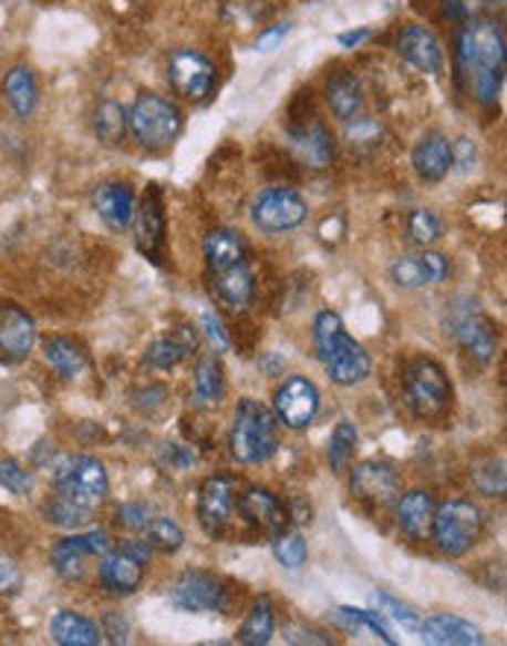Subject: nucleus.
<instances>
[{"label": "nucleus", "mask_w": 507, "mask_h": 646, "mask_svg": "<svg viewBox=\"0 0 507 646\" xmlns=\"http://www.w3.org/2000/svg\"><path fill=\"white\" fill-rule=\"evenodd\" d=\"M457 71L482 106L496 103L505 83V35L490 18L466 21L457 35Z\"/></svg>", "instance_id": "f257e3e1"}, {"label": "nucleus", "mask_w": 507, "mask_h": 646, "mask_svg": "<svg viewBox=\"0 0 507 646\" xmlns=\"http://www.w3.org/2000/svg\"><path fill=\"white\" fill-rule=\"evenodd\" d=\"M314 347L317 359L323 361L325 373L338 386H358L370 377L373 361L355 338L346 332L343 320L334 311H320L314 320Z\"/></svg>", "instance_id": "f03ea898"}, {"label": "nucleus", "mask_w": 507, "mask_h": 646, "mask_svg": "<svg viewBox=\"0 0 507 646\" xmlns=\"http://www.w3.org/2000/svg\"><path fill=\"white\" fill-rule=\"evenodd\" d=\"M126 126L142 147L162 151V147H170L183 133V112L162 94L142 92L135 98L133 110L126 112Z\"/></svg>", "instance_id": "7ed1b4c3"}, {"label": "nucleus", "mask_w": 507, "mask_h": 646, "mask_svg": "<svg viewBox=\"0 0 507 646\" xmlns=\"http://www.w3.org/2000/svg\"><path fill=\"white\" fill-rule=\"evenodd\" d=\"M276 423L273 414L258 400H241L235 411V427L229 435V450L241 464L267 462L276 453Z\"/></svg>", "instance_id": "20e7f679"}, {"label": "nucleus", "mask_w": 507, "mask_h": 646, "mask_svg": "<svg viewBox=\"0 0 507 646\" xmlns=\"http://www.w3.org/2000/svg\"><path fill=\"white\" fill-rule=\"evenodd\" d=\"M405 400L416 418L441 420L452 406V382L434 359H414L405 370Z\"/></svg>", "instance_id": "39448f33"}, {"label": "nucleus", "mask_w": 507, "mask_h": 646, "mask_svg": "<svg viewBox=\"0 0 507 646\" xmlns=\"http://www.w3.org/2000/svg\"><path fill=\"white\" fill-rule=\"evenodd\" d=\"M484 532V512L469 500H449L434 509L432 537L437 550L446 555L469 553Z\"/></svg>", "instance_id": "423d86ee"}, {"label": "nucleus", "mask_w": 507, "mask_h": 646, "mask_svg": "<svg viewBox=\"0 0 507 646\" xmlns=\"http://www.w3.org/2000/svg\"><path fill=\"white\" fill-rule=\"evenodd\" d=\"M56 494L71 500V503L83 505V509H92L101 505L108 494V476L106 468H103L94 455H71L56 468Z\"/></svg>", "instance_id": "0eeeda50"}, {"label": "nucleus", "mask_w": 507, "mask_h": 646, "mask_svg": "<svg viewBox=\"0 0 507 646\" xmlns=\"http://www.w3.org/2000/svg\"><path fill=\"white\" fill-rule=\"evenodd\" d=\"M252 224L261 233L279 235L291 233L308 218V203L302 201L300 192L293 188H267L252 201Z\"/></svg>", "instance_id": "6e6552de"}, {"label": "nucleus", "mask_w": 507, "mask_h": 646, "mask_svg": "<svg viewBox=\"0 0 507 646\" xmlns=\"http://www.w3.org/2000/svg\"><path fill=\"white\" fill-rule=\"evenodd\" d=\"M273 411L279 423L288 429H306L314 423L320 411V391L311 379L288 377L282 386L276 388Z\"/></svg>", "instance_id": "1a4fd4ad"}, {"label": "nucleus", "mask_w": 507, "mask_h": 646, "mask_svg": "<svg viewBox=\"0 0 507 646\" xmlns=\"http://www.w3.org/2000/svg\"><path fill=\"white\" fill-rule=\"evenodd\" d=\"M108 553V535L106 532H85V535H71L62 537L56 546H53V571L62 576V580H83L85 567H89V558H103Z\"/></svg>", "instance_id": "9d476101"}, {"label": "nucleus", "mask_w": 507, "mask_h": 646, "mask_svg": "<svg viewBox=\"0 0 507 646\" xmlns=\"http://www.w3.org/2000/svg\"><path fill=\"white\" fill-rule=\"evenodd\" d=\"M167 76L183 98L206 101L215 89V65L197 51H174L167 59Z\"/></svg>", "instance_id": "9b49d317"}, {"label": "nucleus", "mask_w": 507, "mask_h": 646, "mask_svg": "<svg viewBox=\"0 0 507 646\" xmlns=\"http://www.w3.org/2000/svg\"><path fill=\"white\" fill-rule=\"evenodd\" d=\"M170 603L179 612H220L226 605V587L211 573L188 571L170 587Z\"/></svg>", "instance_id": "f8f14e48"}, {"label": "nucleus", "mask_w": 507, "mask_h": 646, "mask_svg": "<svg viewBox=\"0 0 507 646\" xmlns=\"http://www.w3.org/2000/svg\"><path fill=\"white\" fill-rule=\"evenodd\" d=\"M35 347V320L15 303H0V361L18 365Z\"/></svg>", "instance_id": "ddd939ff"}, {"label": "nucleus", "mask_w": 507, "mask_h": 646, "mask_svg": "<svg viewBox=\"0 0 507 646\" xmlns=\"http://www.w3.org/2000/svg\"><path fill=\"white\" fill-rule=\"evenodd\" d=\"M350 485L358 500L387 505L393 503V496L400 494V473L387 462H361L352 470Z\"/></svg>", "instance_id": "4468645a"}, {"label": "nucleus", "mask_w": 507, "mask_h": 646, "mask_svg": "<svg viewBox=\"0 0 507 646\" xmlns=\"http://www.w3.org/2000/svg\"><path fill=\"white\" fill-rule=\"evenodd\" d=\"M391 277L402 288L434 286L449 277V259L434 250H423L420 256H400L391 265Z\"/></svg>", "instance_id": "2eb2a0df"}, {"label": "nucleus", "mask_w": 507, "mask_h": 646, "mask_svg": "<svg viewBox=\"0 0 507 646\" xmlns=\"http://www.w3.org/2000/svg\"><path fill=\"white\" fill-rule=\"evenodd\" d=\"M238 512L244 514V521L250 523V526L261 529L267 535H279L288 526V509L276 494H270L267 488H250V491H244L241 500H238Z\"/></svg>", "instance_id": "dca6fc26"}, {"label": "nucleus", "mask_w": 507, "mask_h": 646, "mask_svg": "<svg viewBox=\"0 0 507 646\" xmlns=\"http://www.w3.org/2000/svg\"><path fill=\"white\" fill-rule=\"evenodd\" d=\"M396 51L423 74H441L443 71V48L428 27L407 24L396 39Z\"/></svg>", "instance_id": "f3484780"}, {"label": "nucleus", "mask_w": 507, "mask_h": 646, "mask_svg": "<svg viewBox=\"0 0 507 646\" xmlns=\"http://www.w3.org/2000/svg\"><path fill=\"white\" fill-rule=\"evenodd\" d=\"M135 242L144 256L153 262H162V247H165V206L156 185L144 194L142 209H138V224H135Z\"/></svg>", "instance_id": "a211bd4d"}, {"label": "nucleus", "mask_w": 507, "mask_h": 646, "mask_svg": "<svg viewBox=\"0 0 507 646\" xmlns=\"http://www.w3.org/2000/svg\"><path fill=\"white\" fill-rule=\"evenodd\" d=\"M452 332H455L457 345L464 347L478 365L493 361V356L499 350V329H496V324L490 318H484V315H464V318H457Z\"/></svg>", "instance_id": "6ab92c4d"}, {"label": "nucleus", "mask_w": 507, "mask_h": 646, "mask_svg": "<svg viewBox=\"0 0 507 646\" xmlns=\"http://www.w3.org/2000/svg\"><path fill=\"white\" fill-rule=\"evenodd\" d=\"M101 585L106 587L108 594L126 596L138 591L144 580V562L130 550H115V553H106L101 558Z\"/></svg>", "instance_id": "aec40b11"}, {"label": "nucleus", "mask_w": 507, "mask_h": 646, "mask_svg": "<svg viewBox=\"0 0 507 646\" xmlns=\"http://www.w3.org/2000/svg\"><path fill=\"white\" fill-rule=\"evenodd\" d=\"M235 505V488L226 476H208L200 488V503H197V517H200L206 532H220L229 523Z\"/></svg>", "instance_id": "412c9836"}, {"label": "nucleus", "mask_w": 507, "mask_h": 646, "mask_svg": "<svg viewBox=\"0 0 507 646\" xmlns=\"http://www.w3.org/2000/svg\"><path fill=\"white\" fill-rule=\"evenodd\" d=\"M94 212L97 218L115 233H124L135 218V194L126 183H103L94 192Z\"/></svg>", "instance_id": "4be33fe9"}, {"label": "nucleus", "mask_w": 507, "mask_h": 646, "mask_svg": "<svg viewBox=\"0 0 507 646\" xmlns=\"http://www.w3.org/2000/svg\"><path fill=\"white\" fill-rule=\"evenodd\" d=\"M414 171L420 174V180L425 183H441L443 176L452 171V144L446 135L441 133H428L420 139V144L414 147Z\"/></svg>", "instance_id": "5701e85b"}, {"label": "nucleus", "mask_w": 507, "mask_h": 646, "mask_svg": "<svg viewBox=\"0 0 507 646\" xmlns=\"http://www.w3.org/2000/svg\"><path fill=\"white\" fill-rule=\"evenodd\" d=\"M420 632L428 644L437 646H478L484 644L482 632L473 623L455 614H434L428 621L420 623Z\"/></svg>", "instance_id": "b1692460"}, {"label": "nucleus", "mask_w": 507, "mask_h": 646, "mask_svg": "<svg viewBox=\"0 0 507 646\" xmlns=\"http://www.w3.org/2000/svg\"><path fill=\"white\" fill-rule=\"evenodd\" d=\"M434 496L423 488L416 491H407L405 496L396 505V517H400V529L407 537L414 541H423V537L432 535V523H434Z\"/></svg>", "instance_id": "393cba45"}, {"label": "nucleus", "mask_w": 507, "mask_h": 646, "mask_svg": "<svg viewBox=\"0 0 507 646\" xmlns=\"http://www.w3.org/2000/svg\"><path fill=\"white\" fill-rule=\"evenodd\" d=\"M203 253H206L208 270L220 274V270H229L235 265H244V259H247V242L235 229H211L206 235V242H203Z\"/></svg>", "instance_id": "a878e982"}, {"label": "nucleus", "mask_w": 507, "mask_h": 646, "mask_svg": "<svg viewBox=\"0 0 507 646\" xmlns=\"http://www.w3.org/2000/svg\"><path fill=\"white\" fill-rule=\"evenodd\" d=\"M197 345H200L197 329L179 327L170 338H158V341H153V345L147 347V352H144V361L156 370H170L183 359H188V356L197 350Z\"/></svg>", "instance_id": "bb28decb"}, {"label": "nucleus", "mask_w": 507, "mask_h": 646, "mask_svg": "<svg viewBox=\"0 0 507 646\" xmlns=\"http://www.w3.org/2000/svg\"><path fill=\"white\" fill-rule=\"evenodd\" d=\"M291 147L306 165H311V168H325L334 156L332 135H329V130H325L323 124H317V121L300 126V130L293 133Z\"/></svg>", "instance_id": "cd10ccee"}, {"label": "nucleus", "mask_w": 507, "mask_h": 646, "mask_svg": "<svg viewBox=\"0 0 507 646\" xmlns=\"http://www.w3.org/2000/svg\"><path fill=\"white\" fill-rule=\"evenodd\" d=\"M3 98H7L9 110L18 117H30L39 106V83L35 74L27 65L9 68L3 76Z\"/></svg>", "instance_id": "c85d7f7f"}, {"label": "nucleus", "mask_w": 507, "mask_h": 646, "mask_svg": "<svg viewBox=\"0 0 507 646\" xmlns=\"http://www.w3.org/2000/svg\"><path fill=\"white\" fill-rule=\"evenodd\" d=\"M42 350H44V361H48V368H51L53 373L62 379L80 377L85 368V361H89V356H85V347L68 336L48 338Z\"/></svg>", "instance_id": "c756f323"}, {"label": "nucleus", "mask_w": 507, "mask_h": 646, "mask_svg": "<svg viewBox=\"0 0 507 646\" xmlns=\"http://www.w3.org/2000/svg\"><path fill=\"white\" fill-rule=\"evenodd\" d=\"M103 632L97 629V623L83 617L76 612H56L51 621V638L62 646H97Z\"/></svg>", "instance_id": "7c9ffc66"}, {"label": "nucleus", "mask_w": 507, "mask_h": 646, "mask_svg": "<svg viewBox=\"0 0 507 646\" xmlns=\"http://www.w3.org/2000/svg\"><path fill=\"white\" fill-rule=\"evenodd\" d=\"M325 101L341 121H355L364 110V92L355 74H334L325 85Z\"/></svg>", "instance_id": "2f4dec72"}, {"label": "nucleus", "mask_w": 507, "mask_h": 646, "mask_svg": "<svg viewBox=\"0 0 507 646\" xmlns=\"http://www.w3.org/2000/svg\"><path fill=\"white\" fill-rule=\"evenodd\" d=\"M215 291L217 300L226 303L229 309H244L252 300V291H256L250 268L247 265H235V268L215 274Z\"/></svg>", "instance_id": "473e14b6"}, {"label": "nucleus", "mask_w": 507, "mask_h": 646, "mask_svg": "<svg viewBox=\"0 0 507 646\" xmlns=\"http://www.w3.org/2000/svg\"><path fill=\"white\" fill-rule=\"evenodd\" d=\"M226 382H224V368L215 356H206L200 359L197 370H194V403L197 406H217L224 400Z\"/></svg>", "instance_id": "72a5a7b5"}, {"label": "nucleus", "mask_w": 507, "mask_h": 646, "mask_svg": "<svg viewBox=\"0 0 507 646\" xmlns=\"http://www.w3.org/2000/svg\"><path fill=\"white\" fill-rule=\"evenodd\" d=\"M273 629H276L273 605H270V599L261 596V599L252 603L250 614H247V621H244L241 632H238V640H241L244 646H265L273 638Z\"/></svg>", "instance_id": "f704fd0d"}, {"label": "nucleus", "mask_w": 507, "mask_h": 646, "mask_svg": "<svg viewBox=\"0 0 507 646\" xmlns=\"http://www.w3.org/2000/svg\"><path fill=\"white\" fill-rule=\"evenodd\" d=\"M144 544L151 546V550H156V553H176V550H183L185 544V535L183 529L176 526L170 517H156L151 523L144 526Z\"/></svg>", "instance_id": "c9c22d12"}, {"label": "nucleus", "mask_w": 507, "mask_h": 646, "mask_svg": "<svg viewBox=\"0 0 507 646\" xmlns=\"http://www.w3.org/2000/svg\"><path fill=\"white\" fill-rule=\"evenodd\" d=\"M94 130H97V135H101L103 142L106 144H121L124 142L126 135V110L121 106V103L115 101H106L97 106V112H94Z\"/></svg>", "instance_id": "e433bc0d"}, {"label": "nucleus", "mask_w": 507, "mask_h": 646, "mask_svg": "<svg viewBox=\"0 0 507 646\" xmlns=\"http://www.w3.org/2000/svg\"><path fill=\"white\" fill-rule=\"evenodd\" d=\"M44 517L56 526L65 529H80L92 521V509H83V505L71 503L65 496H53L51 503H44Z\"/></svg>", "instance_id": "4c0bfd02"}, {"label": "nucleus", "mask_w": 507, "mask_h": 646, "mask_svg": "<svg viewBox=\"0 0 507 646\" xmlns=\"http://www.w3.org/2000/svg\"><path fill=\"white\" fill-rule=\"evenodd\" d=\"M355 444H358L355 427H352L350 420H341V423L334 427L332 441H329V464H332V470H338V473L346 470L352 453H355Z\"/></svg>", "instance_id": "58836bf2"}, {"label": "nucleus", "mask_w": 507, "mask_h": 646, "mask_svg": "<svg viewBox=\"0 0 507 646\" xmlns=\"http://www.w3.org/2000/svg\"><path fill=\"white\" fill-rule=\"evenodd\" d=\"M338 614H341L343 623H350V626H361V629H370L375 635V638H382L384 644H396L391 635V629L384 626L382 614L373 612V608H338Z\"/></svg>", "instance_id": "ea45409f"}, {"label": "nucleus", "mask_w": 507, "mask_h": 646, "mask_svg": "<svg viewBox=\"0 0 507 646\" xmlns=\"http://www.w3.org/2000/svg\"><path fill=\"white\" fill-rule=\"evenodd\" d=\"M273 555L276 562L288 567V571H297L302 567L308 558V546L300 535H288V532H279L273 541Z\"/></svg>", "instance_id": "a19ab883"}, {"label": "nucleus", "mask_w": 507, "mask_h": 646, "mask_svg": "<svg viewBox=\"0 0 507 646\" xmlns=\"http://www.w3.org/2000/svg\"><path fill=\"white\" fill-rule=\"evenodd\" d=\"M407 235H411V242L420 244V247H428L443 235V224L441 218L428 209L414 212L411 218H407Z\"/></svg>", "instance_id": "79ce46f5"}, {"label": "nucleus", "mask_w": 507, "mask_h": 646, "mask_svg": "<svg viewBox=\"0 0 507 646\" xmlns=\"http://www.w3.org/2000/svg\"><path fill=\"white\" fill-rule=\"evenodd\" d=\"M370 603H373L375 612L387 614V617H393L396 623H402L405 629H420V617H416L414 608H407V605L400 603L396 596L373 594V596H370Z\"/></svg>", "instance_id": "37998d69"}, {"label": "nucleus", "mask_w": 507, "mask_h": 646, "mask_svg": "<svg viewBox=\"0 0 507 646\" xmlns=\"http://www.w3.org/2000/svg\"><path fill=\"white\" fill-rule=\"evenodd\" d=\"M30 485H33V482H30V473H27L15 459H3V462H0V488H7L9 494L21 496L30 491Z\"/></svg>", "instance_id": "c03bdc74"}, {"label": "nucleus", "mask_w": 507, "mask_h": 646, "mask_svg": "<svg viewBox=\"0 0 507 646\" xmlns=\"http://www.w3.org/2000/svg\"><path fill=\"white\" fill-rule=\"evenodd\" d=\"M117 523L126 529H133V532H138V529H144L147 523H151V509L142 503L121 505V509H117Z\"/></svg>", "instance_id": "a18cd8bd"}, {"label": "nucleus", "mask_w": 507, "mask_h": 646, "mask_svg": "<svg viewBox=\"0 0 507 646\" xmlns=\"http://www.w3.org/2000/svg\"><path fill=\"white\" fill-rule=\"evenodd\" d=\"M21 567H18L9 555L0 553V594H15L18 587H21Z\"/></svg>", "instance_id": "49530a36"}, {"label": "nucleus", "mask_w": 507, "mask_h": 646, "mask_svg": "<svg viewBox=\"0 0 507 646\" xmlns=\"http://www.w3.org/2000/svg\"><path fill=\"white\" fill-rule=\"evenodd\" d=\"M203 329H206V338L211 341L215 352L229 350V338H226V332H224V324H220V320H217L211 311H206V315H203Z\"/></svg>", "instance_id": "de8ad7c7"}, {"label": "nucleus", "mask_w": 507, "mask_h": 646, "mask_svg": "<svg viewBox=\"0 0 507 646\" xmlns=\"http://www.w3.org/2000/svg\"><path fill=\"white\" fill-rule=\"evenodd\" d=\"M288 30H291V24H276V27H270V30H265V33L258 35L256 51H261V53L276 51V48L282 44L284 35H288Z\"/></svg>", "instance_id": "09e8293b"}, {"label": "nucleus", "mask_w": 507, "mask_h": 646, "mask_svg": "<svg viewBox=\"0 0 507 646\" xmlns=\"http://www.w3.org/2000/svg\"><path fill=\"white\" fill-rule=\"evenodd\" d=\"M461 160V168L469 171V160H475V147L469 139H461L457 142V147H452V162Z\"/></svg>", "instance_id": "8fccbe9b"}, {"label": "nucleus", "mask_w": 507, "mask_h": 646, "mask_svg": "<svg viewBox=\"0 0 507 646\" xmlns=\"http://www.w3.org/2000/svg\"><path fill=\"white\" fill-rule=\"evenodd\" d=\"M370 35V30H352V33H343L338 35V42L343 44V48H355V44H361Z\"/></svg>", "instance_id": "3c124183"}, {"label": "nucleus", "mask_w": 507, "mask_h": 646, "mask_svg": "<svg viewBox=\"0 0 507 646\" xmlns=\"http://www.w3.org/2000/svg\"><path fill=\"white\" fill-rule=\"evenodd\" d=\"M446 16H455V18H466L464 7H461V0H446Z\"/></svg>", "instance_id": "603ef678"}]
</instances>
